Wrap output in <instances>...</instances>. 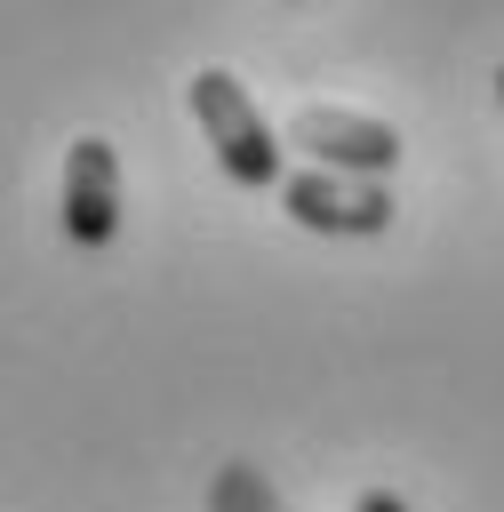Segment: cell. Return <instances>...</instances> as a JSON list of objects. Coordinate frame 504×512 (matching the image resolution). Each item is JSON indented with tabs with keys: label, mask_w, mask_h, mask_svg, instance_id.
I'll list each match as a JSON object with an SVG mask.
<instances>
[{
	"label": "cell",
	"mask_w": 504,
	"mask_h": 512,
	"mask_svg": "<svg viewBox=\"0 0 504 512\" xmlns=\"http://www.w3.org/2000/svg\"><path fill=\"white\" fill-rule=\"evenodd\" d=\"M192 120H200V136H208V152H216V168L232 176V184H248V192H280V176H288V144L272 136V120L256 112V96L232 80V72H192Z\"/></svg>",
	"instance_id": "obj_1"
},
{
	"label": "cell",
	"mask_w": 504,
	"mask_h": 512,
	"mask_svg": "<svg viewBox=\"0 0 504 512\" xmlns=\"http://www.w3.org/2000/svg\"><path fill=\"white\" fill-rule=\"evenodd\" d=\"M280 144H296L328 176H368V184H384V168H400V152H408L400 128H384L368 112H344V104H296Z\"/></svg>",
	"instance_id": "obj_2"
},
{
	"label": "cell",
	"mask_w": 504,
	"mask_h": 512,
	"mask_svg": "<svg viewBox=\"0 0 504 512\" xmlns=\"http://www.w3.org/2000/svg\"><path fill=\"white\" fill-rule=\"evenodd\" d=\"M280 216L296 232H320V240H376L392 224V192L368 184V176L296 168V176H280Z\"/></svg>",
	"instance_id": "obj_3"
},
{
	"label": "cell",
	"mask_w": 504,
	"mask_h": 512,
	"mask_svg": "<svg viewBox=\"0 0 504 512\" xmlns=\"http://www.w3.org/2000/svg\"><path fill=\"white\" fill-rule=\"evenodd\" d=\"M112 232H120V152L104 136H72V152H64V240L112 248Z\"/></svg>",
	"instance_id": "obj_4"
},
{
	"label": "cell",
	"mask_w": 504,
	"mask_h": 512,
	"mask_svg": "<svg viewBox=\"0 0 504 512\" xmlns=\"http://www.w3.org/2000/svg\"><path fill=\"white\" fill-rule=\"evenodd\" d=\"M208 512H280V496H272V480L256 464H224L208 480Z\"/></svg>",
	"instance_id": "obj_5"
},
{
	"label": "cell",
	"mask_w": 504,
	"mask_h": 512,
	"mask_svg": "<svg viewBox=\"0 0 504 512\" xmlns=\"http://www.w3.org/2000/svg\"><path fill=\"white\" fill-rule=\"evenodd\" d=\"M352 512H408V496H392V488H368Z\"/></svg>",
	"instance_id": "obj_6"
},
{
	"label": "cell",
	"mask_w": 504,
	"mask_h": 512,
	"mask_svg": "<svg viewBox=\"0 0 504 512\" xmlns=\"http://www.w3.org/2000/svg\"><path fill=\"white\" fill-rule=\"evenodd\" d=\"M496 104H504V64H496Z\"/></svg>",
	"instance_id": "obj_7"
}]
</instances>
